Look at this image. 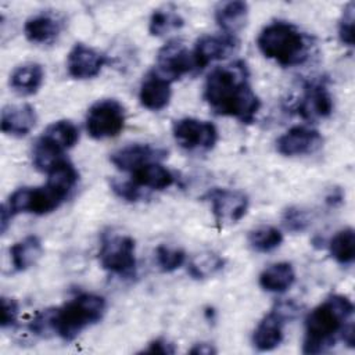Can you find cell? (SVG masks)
<instances>
[{"instance_id":"cell-1","label":"cell","mask_w":355,"mask_h":355,"mask_svg":"<svg viewBox=\"0 0 355 355\" xmlns=\"http://www.w3.org/2000/svg\"><path fill=\"white\" fill-rule=\"evenodd\" d=\"M204 100L220 116L251 123L261 108V100L252 90L247 64L241 60L214 68L204 85Z\"/></svg>"},{"instance_id":"cell-2","label":"cell","mask_w":355,"mask_h":355,"mask_svg":"<svg viewBox=\"0 0 355 355\" xmlns=\"http://www.w3.org/2000/svg\"><path fill=\"white\" fill-rule=\"evenodd\" d=\"M105 309L104 297L82 293L58 308H49L36 313L28 327L36 336L55 334L64 341H72L83 330L100 322Z\"/></svg>"},{"instance_id":"cell-3","label":"cell","mask_w":355,"mask_h":355,"mask_svg":"<svg viewBox=\"0 0 355 355\" xmlns=\"http://www.w3.org/2000/svg\"><path fill=\"white\" fill-rule=\"evenodd\" d=\"M354 305L351 300L341 294H331L305 318V334L302 352L316 355L329 351L352 323Z\"/></svg>"},{"instance_id":"cell-4","label":"cell","mask_w":355,"mask_h":355,"mask_svg":"<svg viewBox=\"0 0 355 355\" xmlns=\"http://www.w3.org/2000/svg\"><path fill=\"white\" fill-rule=\"evenodd\" d=\"M259 51L282 67H295L309 58L311 40L295 25L287 21L268 24L257 39Z\"/></svg>"},{"instance_id":"cell-5","label":"cell","mask_w":355,"mask_h":355,"mask_svg":"<svg viewBox=\"0 0 355 355\" xmlns=\"http://www.w3.org/2000/svg\"><path fill=\"white\" fill-rule=\"evenodd\" d=\"M136 244L126 234H105L101 240L98 259L103 269L121 277L135 275L136 270Z\"/></svg>"},{"instance_id":"cell-6","label":"cell","mask_w":355,"mask_h":355,"mask_svg":"<svg viewBox=\"0 0 355 355\" xmlns=\"http://www.w3.org/2000/svg\"><path fill=\"white\" fill-rule=\"evenodd\" d=\"M123 105L115 98H103L90 105L86 115V130L90 137L104 140L118 136L125 126Z\"/></svg>"},{"instance_id":"cell-7","label":"cell","mask_w":355,"mask_h":355,"mask_svg":"<svg viewBox=\"0 0 355 355\" xmlns=\"http://www.w3.org/2000/svg\"><path fill=\"white\" fill-rule=\"evenodd\" d=\"M64 201L65 197L46 183L40 187H21L15 190L4 205L12 216L21 212L46 215L55 211Z\"/></svg>"},{"instance_id":"cell-8","label":"cell","mask_w":355,"mask_h":355,"mask_svg":"<svg viewBox=\"0 0 355 355\" xmlns=\"http://www.w3.org/2000/svg\"><path fill=\"white\" fill-rule=\"evenodd\" d=\"M298 306L291 301H282L266 313L257 324L252 344L258 351H272L283 341L284 323L295 316Z\"/></svg>"},{"instance_id":"cell-9","label":"cell","mask_w":355,"mask_h":355,"mask_svg":"<svg viewBox=\"0 0 355 355\" xmlns=\"http://www.w3.org/2000/svg\"><path fill=\"white\" fill-rule=\"evenodd\" d=\"M175 141L186 151H211L218 141V129L214 123L197 118H180L172 125Z\"/></svg>"},{"instance_id":"cell-10","label":"cell","mask_w":355,"mask_h":355,"mask_svg":"<svg viewBox=\"0 0 355 355\" xmlns=\"http://www.w3.org/2000/svg\"><path fill=\"white\" fill-rule=\"evenodd\" d=\"M196 71L198 69L194 61L193 51L189 50V47L183 42L171 40L159 49L154 69V72L159 76L172 82L182 78L183 75Z\"/></svg>"},{"instance_id":"cell-11","label":"cell","mask_w":355,"mask_h":355,"mask_svg":"<svg viewBox=\"0 0 355 355\" xmlns=\"http://www.w3.org/2000/svg\"><path fill=\"white\" fill-rule=\"evenodd\" d=\"M207 200L211 202L212 214L220 225L237 223L248 209V197L240 190L215 187L208 191Z\"/></svg>"},{"instance_id":"cell-12","label":"cell","mask_w":355,"mask_h":355,"mask_svg":"<svg viewBox=\"0 0 355 355\" xmlns=\"http://www.w3.org/2000/svg\"><path fill=\"white\" fill-rule=\"evenodd\" d=\"M333 108V97L324 79H316L305 85L302 98L298 104V114L304 119L313 122L329 118Z\"/></svg>"},{"instance_id":"cell-13","label":"cell","mask_w":355,"mask_h":355,"mask_svg":"<svg viewBox=\"0 0 355 355\" xmlns=\"http://www.w3.org/2000/svg\"><path fill=\"white\" fill-rule=\"evenodd\" d=\"M239 40L234 35L220 33V35H204L196 44L193 51L197 69L205 68L214 61L223 60L236 51Z\"/></svg>"},{"instance_id":"cell-14","label":"cell","mask_w":355,"mask_h":355,"mask_svg":"<svg viewBox=\"0 0 355 355\" xmlns=\"http://www.w3.org/2000/svg\"><path fill=\"white\" fill-rule=\"evenodd\" d=\"M323 144L322 135L312 128L293 126L283 133L277 141L276 148L284 157H295L312 154Z\"/></svg>"},{"instance_id":"cell-15","label":"cell","mask_w":355,"mask_h":355,"mask_svg":"<svg viewBox=\"0 0 355 355\" xmlns=\"http://www.w3.org/2000/svg\"><path fill=\"white\" fill-rule=\"evenodd\" d=\"M168 151L162 147L153 144H129L125 146L115 153L111 154L110 161L121 171L133 172L135 169L150 164V162H161L166 158Z\"/></svg>"},{"instance_id":"cell-16","label":"cell","mask_w":355,"mask_h":355,"mask_svg":"<svg viewBox=\"0 0 355 355\" xmlns=\"http://www.w3.org/2000/svg\"><path fill=\"white\" fill-rule=\"evenodd\" d=\"M107 62V57L96 49L76 43L67 57L68 73L75 79H92L97 76Z\"/></svg>"},{"instance_id":"cell-17","label":"cell","mask_w":355,"mask_h":355,"mask_svg":"<svg viewBox=\"0 0 355 355\" xmlns=\"http://www.w3.org/2000/svg\"><path fill=\"white\" fill-rule=\"evenodd\" d=\"M62 31V19L50 11H42L26 19L25 37L33 44H50L57 40Z\"/></svg>"},{"instance_id":"cell-18","label":"cell","mask_w":355,"mask_h":355,"mask_svg":"<svg viewBox=\"0 0 355 355\" xmlns=\"http://www.w3.org/2000/svg\"><path fill=\"white\" fill-rule=\"evenodd\" d=\"M35 108L29 104L7 105L1 111L0 129L3 133L14 137L26 136L36 125Z\"/></svg>"},{"instance_id":"cell-19","label":"cell","mask_w":355,"mask_h":355,"mask_svg":"<svg viewBox=\"0 0 355 355\" xmlns=\"http://www.w3.org/2000/svg\"><path fill=\"white\" fill-rule=\"evenodd\" d=\"M172 97L171 82L151 71L140 85L139 100L150 111L164 110Z\"/></svg>"},{"instance_id":"cell-20","label":"cell","mask_w":355,"mask_h":355,"mask_svg":"<svg viewBox=\"0 0 355 355\" xmlns=\"http://www.w3.org/2000/svg\"><path fill=\"white\" fill-rule=\"evenodd\" d=\"M43 80V67L37 62H25L11 72L8 85L19 96H32L40 89Z\"/></svg>"},{"instance_id":"cell-21","label":"cell","mask_w":355,"mask_h":355,"mask_svg":"<svg viewBox=\"0 0 355 355\" xmlns=\"http://www.w3.org/2000/svg\"><path fill=\"white\" fill-rule=\"evenodd\" d=\"M39 139L54 150L64 154L67 150L72 148L78 143L79 129L73 122L68 119H60L50 123Z\"/></svg>"},{"instance_id":"cell-22","label":"cell","mask_w":355,"mask_h":355,"mask_svg":"<svg viewBox=\"0 0 355 355\" xmlns=\"http://www.w3.org/2000/svg\"><path fill=\"white\" fill-rule=\"evenodd\" d=\"M132 182L139 187L164 190L173 184L175 176L161 162H150L132 172Z\"/></svg>"},{"instance_id":"cell-23","label":"cell","mask_w":355,"mask_h":355,"mask_svg":"<svg viewBox=\"0 0 355 355\" xmlns=\"http://www.w3.org/2000/svg\"><path fill=\"white\" fill-rule=\"evenodd\" d=\"M248 4L245 1H225L215 8V21L223 33L234 35L247 22Z\"/></svg>"},{"instance_id":"cell-24","label":"cell","mask_w":355,"mask_h":355,"mask_svg":"<svg viewBox=\"0 0 355 355\" xmlns=\"http://www.w3.org/2000/svg\"><path fill=\"white\" fill-rule=\"evenodd\" d=\"M259 286L269 293H284L295 282V272L291 263L277 262L262 270L259 275Z\"/></svg>"},{"instance_id":"cell-25","label":"cell","mask_w":355,"mask_h":355,"mask_svg":"<svg viewBox=\"0 0 355 355\" xmlns=\"http://www.w3.org/2000/svg\"><path fill=\"white\" fill-rule=\"evenodd\" d=\"M43 254V245L37 236H26L10 248L12 266L17 272H22L33 266Z\"/></svg>"},{"instance_id":"cell-26","label":"cell","mask_w":355,"mask_h":355,"mask_svg":"<svg viewBox=\"0 0 355 355\" xmlns=\"http://www.w3.org/2000/svg\"><path fill=\"white\" fill-rule=\"evenodd\" d=\"M79 180V173L76 168L67 159H61L47 172V184L51 186L65 198L71 194L73 187Z\"/></svg>"},{"instance_id":"cell-27","label":"cell","mask_w":355,"mask_h":355,"mask_svg":"<svg viewBox=\"0 0 355 355\" xmlns=\"http://www.w3.org/2000/svg\"><path fill=\"white\" fill-rule=\"evenodd\" d=\"M330 255L340 265H351L355 259V232L345 227L337 232L329 243Z\"/></svg>"},{"instance_id":"cell-28","label":"cell","mask_w":355,"mask_h":355,"mask_svg":"<svg viewBox=\"0 0 355 355\" xmlns=\"http://www.w3.org/2000/svg\"><path fill=\"white\" fill-rule=\"evenodd\" d=\"M183 24L184 21L180 14L175 8L166 6L154 10L148 21V31L153 36H164L165 33L180 29Z\"/></svg>"},{"instance_id":"cell-29","label":"cell","mask_w":355,"mask_h":355,"mask_svg":"<svg viewBox=\"0 0 355 355\" xmlns=\"http://www.w3.org/2000/svg\"><path fill=\"white\" fill-rule=\"evenodd\" d=\"M225 266V259L212 251L197 254L190 262H189V275L193 279H207L209 276H214L219 270H222Z\"/></svg>"},{"instance_id":"cell-30","label":"cell","mask_w":355,"mask_h":355,"mask_svg":"<svg viewBox=\"0 0 355 355\" xmlns=\"http://www.w3.org/2000/svg\"><path fill=\"white\" fill-rule=\"evenodd\" d=\"M283 243V233L275 226H259L250 232L248 244L257 252H270Z\"/></svg>"},{"instance_id":"cell-31","label":"cell","mask_w":355,"mask_h":355,"mask_svg":"<svg viewBox=\"0 0 355 355\" xmlns=\"http://www.w3.org/2000/svg\"><path fill=\"white\" fill-rule=\"evenodd\" d=\"M155 262L159 270L173 272L186 262V252L182 248L169 245H158L155 250Z\"/></svg>"},{"instance_id":"cell-32","label":"cell","mask_w":355,"mask_h":355,"mask_svg":"<svg viewBox=\"0 0 355 355\" xmlns=\"http://www.w3.org/2000/svg\"><path fill=\"white\" fill-rule=\"evenodd\" d=\"M311 223L309 215L306 211L298 208V207H290L283 214V225L287 230L300 233L304 232Z\"/></svg>"},{"instance_id":"cell-33","label":"cell","mask_w":355,"mask_h":355,"mask_svg":"<svg viewBox=\"0 0 355 355\" xmlns=\"http://www.w3.org/2000/svg\"><path fill=\"white\" fill-rule=\"evenodd\" d=\"M354 3H348L343 11L341 19L338 22V37L341 43L347 46H354Z\"/></svg>"},{"instance_id":"cell-34","label":"cell","mask_w":355,"mask_h":355,"mask_svg":"<svg viewBox=\"0 0 355 355\" xmlns=\"http://www.w3.org/2000/svg\"><path fill=\"white\" fill-rule=\"evenodd\" d=\"M110 184H111L112 191L118 197H121L126 201H139L143 196V193L140 191V187L137 184H135L132 180L126 182V180L114 179V180H111Z\"/></svg>"},{"instance_id":"cell-35","label":"cell","mask_w":355,"mask_h":355,"mask_svg":"<svg viewBox=\"0 0 355 355\" xmlns=\"http://www.w3.org/2000/svg\"><path fill=\"white\" fill-rule=\"evenodd\" d=\"M0 309H1V316H0L1 327L3 329L12 327L17 323L18 312H19L17 301L14 298H10V297H1Z\"/></svg>"},{"instance_id":"cell-36","label":"cell","mask_w":355,"mask_h":355,"mask_svg":"<svg viewBox=\"0 0 355 355\" xmlns=\"http://www.w3.org/2000/svg\"><path fill=\"white\" fill-rule=\"evenodd\" d=\"M175 345L165 340V338H155L151 343H148V345L140 352V354H162V355H169V354H175Z\"/></svg>"},{"instance_id":"cell-37","label":"cell","mask_w":355,"mask_h":355,"mask_svg":"<svg viewBox=\"0 0 355 355\" xmlns=\"http://www.w3.org/2000/svg\"><path fill=\"white\" fill-rule=\"evenodd\" d=\"M189 352L193 354V355H212V354H216V349L212 344L198 343Z\"/></svg>"},{"instance_id":"cell-38","label":"cell","mask_w":355,"mask_h":355,"mask_svg":"<svg viewBox=\"0 0 355 355\" xmlns=\"http://www.w3.org/2000/svg\"><path fill=\"white\" fill-rule=\"evenodd\" d=\"M343 201V193L338 189H334L330 191V194L326 197V202L329 205H337Z\"/></svg>"}]
</instances>
